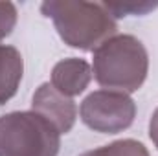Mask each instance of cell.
I'll use <instances>...</instances> for the list:
<instances>
[{
  "label": "cell",
  "instance_id": "cell-1",
  "mask_svg": "<svg viewBox=\"0 0 158 156\" xmlns=\"http://www.w3.org/2000/svg\"><path fill=\"white\" fill-rule=\"evenodd\" d=\"M40 11L53 20L64 44L77 50L94 51L118 31L116 18L109 13L103 2L48 0L42 2Z\"/></svg>",
  "mask_w": 158,
  "mask_h": 156
},
{
  "label": "cell",
  "instance_id": "cell-2",
  "mask_svg": "<svg viewBox=\"0 0 158 156\" xmlns=\"http://www.w3.org/2000/svg\"><path fill=\"white\" fill-rule=\"evenodd\" d=\"M147 50L134 35H114L94 50L92 74L103 90L138 92L147 79Z\"/></svg>",
  "mask_w": 158,
  "mask_h": 156
},
{
  "label": "cell",
  "instance_id": "cell-3",
  "mask_svg": "<svg viewBox=\"0 0 158 156\" xmlns=\"http://www.w3.org/2000/svg\"><path fill=\"white\" fill-rule=\"evenodd\" d=\"M59 130L33 112H9L0 116V156H57Z\"/></svg>",
  "mask_w": 158,
  "mask_h": 156
},
{
  "label": "cell",
  "instance_id": "cell-4",
  "mask_svg": "<svg viewBox=\"0 0 158 156\" xmlns=\"http://www.w3.org/2000/svg\"><path fill=\"white\" fill-rule=\"evenodd\" d=\"M79 116L94 132L118 134L132 125L136 116V103L129 94L123 92L96 90L83 99Z\"/></svg>",
  "mask_w": 158,
  "mask_h": 156
},
{
  "label": "cell",
  "instance_id": "cell-5",
  "mask_svg": "<svg viewBox=\"0 0 158 156\" xmlns=\"http://www.w3.org/2000/svg\"><path fill=\"white\" fill-rule=\"evenodd\" d=\"M31 109L33 112L48 119L59 130V134L70 132L77 117V107L72 97L63 96L50 83H42L35 90L31 97Z\"/></svg>",
  "mask_w": 158,
  "mask_h": 156
},
{
  "label": "cell",
  "instance_id": "cell-6",
  "mask_svg": "<svg viewBox=\"0 0 158 156\" xmlns=\"http://www.w3.org/2000/svg\"><path fill=\"white\" fill-rule=\"evenodd\" d=\"M92 66L79 57H68L59 61L52 70L50 84L66 97H74L85 92L92 81Z\"/></svg>",
  "mask_w": 158,
  "mask_h": 156
},
{
  "label": "cell",
  "instance_id": "cell-7",
  "mask_svg": "<svg viewBox=\"0 0 158 156\" xmlns=\"http://www.w3.org/2000/svg\"><path fill=\"white\" fill-rule=\"evenodd\" d=\"M24 76V59L15 46L0 44V105L7 103L19 90Z\"/></svg>",
  "mask_w": 158,
  "mask_h": 156
},
{
  "label": "cell",
  "instance_id": "cell-8",
  "mask_svg": "<svg viewBox=\"0 0 158 156\" xmlns=\"http://www.w3.org/2000/svg\"><path fill=\"white\" fill-rule=\"evenodd\" d=\"M81 156H149V151L142 142L136 140H118L109 145L86 151Z\"/></svg>",
  "mask_w": 158,
  "mask_h": 156
},
{
  "label": "cell",
  "instance_id": "cell-9",
  "mask_svg": "<svg viewBox=\"0 0 158 156\" xmlns=\"http://www.w3.org/2000/svg\"><path fill=\"white\" fill-rule=\"evenodd\" d=\"M103 6L109 9V13L114 17V18H119V17H127L129 13L132 15H145L149 13L151 9H155L158 4H147V2H103Z\"/></svg>",
  "mask_w": 158,
  "mask_h": 156
},
{
  "label": "cell",
  "instance_id": "cell-10",
  "mask_svg": "<svg viewBox=\"0 0 158 156\" xmlns=\"http://www.w3.org/2000/svg\"><path fill=\"white\" fill-rule=\"evenodd\" d=\"M17 24V7L11 2H0V40L11 35Z\"/></svg>",
  "mask_w": 158,
  "mask_h": 156
},
{
  "label": "cell",
  "instance_id": "cell-11",
  "mask_svg": "<svg viewBox=\"0 0 158 156\" xmlns=\"http://www.w3.org/2000/svg\"><path fill=\"white\" fill-rule=\"evenodd\" d=\"M149 136H151L155 147L158 149V107L153 112V116H151V121H149Z\"/></svg>",
  "mask_w": 158,
  "mask_h": 156
}]
</instances>
